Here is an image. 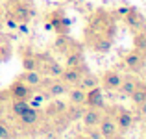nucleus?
Wrapping results in <instances>:
<instances>
[{
  "label": "nucleus",
  "mask_w": 146,
  "mask_h": 139,
  "mask_svg": "<svg viewBox=\"0 0 146 139\" xmlns=\"http://www.w3.org/2000/svg\"><path fill=\"white\" fill-rule=\"evenodd\" d=\"M117 35L115 17L107 11L100 9L91 17V22L85 30V39L94 52L106 54L113 46V39Z\"/></svg>",
  "instance_id": "1"
},
{
  "label": "nucleus",
  "mask_w": 146,
  "mask_h": 139,
  "mask_svg": "<svg viewBox=\"0 0 146 139\" xmlns=\"http://www.w3.org/2000/svg\"><path fill=\"white\" fill-rule=\"evenodd\" d=\"M48 22H50V26H52V30H56L59 35H67L68 30H70V26H72V21L65 15L63 9L52 11V13H50V21Z\"/></svg>",
  "instance_id": "2"
},
{
  "label": "nucleus",
  "mask_w": 146,
  "mask_h": 139,
  "mask_svg": "<svg viewBox=\"0 0 146 139\" xmlns=\"http://www.w3.org/2000/svg\"><path fill=\"white\" fill-rule=\"evenodd\" d=\"M122 19H124V22H126V24H128L131 30H137V32L146 30V19H144V15L141 13L137 7H129L128 13H126Z\"/></svg>",
  "instance_id": "3"
},
{
  "label": "nucleus",
  "mask_w": 146,
  "mask_h": 139,
  "mask_svg": "<svg viewBox=\"0 0 146 139\" xmlns=\"http://www.w3.org/2000/svg\"><path fill=\"white\" fill-rule=\"evenodd\" d=\"M7 93H9V96L13 100H28L30 96L33 95V89L30 86H26L22 80H15L13 84L9 86V89H7Z\"/></svg>",
  "instance_id": "4"
},
{
  "label": "nucleus",
  "mask_w": 146,
  "mask_h": 139,
  "mask_svg": "<svg viewBox=\"0 0 146 139\" xmlns=\"http://www.w3.org/2000/svg\"><path fill=\"white\" fill-rule=\"evenodd\" d=\"M100 126V136L104 139H115L118 134V128H117V122H115V119L111 117V115H102V119H100L98 122Z\"/></svg>",
  "instance_id": "5"
},
{
  "label": "nucleus",
  "mask_w": 146,
  "mask_h": 139,
  "mask_svg": "<svg viewBox=\"0 0 146 139\" xmlns=\"http://www.w3.org/2000/svg\"><path fill=\"white\" fill-rule=\"evenodd\" d=\"M85 72H89V71H87V65H82L80 69H70V67H67V69H63L59 80H61V82H65L68 87H70V86H78L80 78H82Z\"/></svg>",
  "instance_id": "6"
},
{
  "label": "nucleus",
  "mask_w": 146,
  "mask_h": 139,
  "mask_svg": "<svg viewBox=\"0 0 146 139\" xmlns=\"http://www.w3.org/2000/svg\"><path fill=\"white\" fill-rule=\"evenodd\" d=\"M144 63H146V57L141 52H137L135 48L129 50V52L124 56V65L129 69V71H141V69L144 67Z\"/></svg>",
  "instance_id": "7"
},
{
  "label": "nucleus",
  "mask_w": 146,
  "mask_h": 139,
  "mask_svg": "<svg viewBox=\"0 0 146 139\" xmlns=\"http://www.w3.org/2000/svg\"><path fill=\"white\" fill-rule=\"evenodd\" d=\"M115 122H117L118 132H128L133 126V113L129 110H118L117 117H115Z\"/></svg>",
  "instance_id": "8"
},
{
  "label": "nucleus",
  "mask_w": 146,
  "mask_h": 139,
  "mask_svg": "<svg viewBox=\"0 0 146 139\" xmlns=\"http://www.w3.org/2000/svg\"><path fill=\"white\" fill-rule=\"evenodd\" d=\"M85 106L87 108H98V110L104 108V95H102V89L98 86L85 91Z\"/></svg>",
  "instance_id": "9"
},
{
  "label": "nucleus",
  "mask_w": 146,
  "mask_h": 139,
  "mask_svg": "<svg viewBox=\"0 0 146 139\" xmlns=\"http://www.w3.org/2000/svg\"><path fill=\"white\" fill-rule=\"evenodd\" d=\"M120 82H122V74L117 71H107L104 72L102 76V87L104 89H109V91H115L120 87Z\"/></svg>",
  "instance_id": "10"
},
{
  "label": "nucleus",
  "mask_w": 146,
  "mask_h": 139,
  "mask_svg": "<svg viewBox=\"0 0 146 139\" xmlns=\"http://www.w3.org/2000/svg\"><path fill=\"white\" fill-rule=\"evenodd\" d=\"M102 115L104 113L98 110V108H85V111H83V115H82V121H83V124H85L87 128H94V126H98Z\"/></svg>",
  "instance_id": "11"
},
{
  "label": "nucleus",
  "mask_w": 146,
  "mask_h": 139,
  "mask_svg": "<svg viewBox=\"0 0 146 139\" xmlns=\"http://www.w3.org/2000/svg\"><path fill=\"white\" fill-rule=\"evenodd\" d=\"M19 80H22L26 86H30L32 89H35V87H39L41 84H43V74H41L39 71H24L21 76H19Z\"/></svg>",
  "instance_id": "12"
},
{
  "label": "nucleus",
  "mask_w": 146,
  "mask_h": 139,
  "mask_svg": "<svg viewBox=\"0 0 146 139\" xmlns=\"http://www.w3.org/2000/svg\"><path fill=\"white\" fill-rule=\"evenodd\" d=\"M48 96H52V98H59V96H63V95H67V91H68V86L65 82H61V80H50L48 82Z\"/></svg>",
  "instance_id": "13"
},
{
  "label": "nucleus",
  "mask_w": 146,
  "mask_h": 139,
  "mask_svg": "<svg viewBox=\"0 0 146 139\" xmlns=\"http://www.w3.org/2000/svg\"><path fill=\"white\" fill-rule=\"evenodd\" d=\"M39 117H41L39 108L30 106L26 111H22V113L19 115V121H21V124H24V126H32V124H35V122L39 121Z\"/></svg>",
  "instance_id": "14"
},
{
  "label": "nucleus",
  "mask_w": 146,
  "mask_h": 139,
  "mask_svg": "<svg viewBox=\"0 0 146 139\" xmlns=\"http://www.w3.org/2000/svg\"><path fill=\"white\" fill-rule=\"evenodd\" d=\"M82 65H85L82 48L68 50V52H67V67H70V69H80Z\"/></svg>",
  "instance_id": "15"
},
{
  "label": "nucleus",
  "mask_w": 146,
  "mask_h": 139,
  "mask_svg": "<svg viewBox=\"0 0 146 139\" xmlns=\"http://www.w3.org/2000/svg\"><path fill=\"white\" fill-rule=\"evenodd\" d=\"M67 95H68V102H70V104H80V106H85V91L80 89L78 86H74L72 89H68Z\"/></svg>",
  "instance_id": "16"
},
{
  "label": "nucleus",
  "mask_w": 146,
  "mask_h": 139,
  "mask_svg": "<svg viewBox=\"0 0 146 139\" xmlns=\"http://www.w3.org/2000/svg\"><path fill=\"white\" fill-rule=\"evenodd\" d=\"M83 111H85V108L80 106V104H70V106H67V110H65L67 121L68 122H74V121H78V119H82Z\"/></svg>",
  "instance_id": "17"
},
{
  "label": "nucleus",
  "mask_w": 146,
  "mask_h": 139,
  "mask_svg": "<svg viewBox=\"0 0 146 139\" xmlns=\"http://www.w3.org/2000/svg\"><path fill=\"white\" fill-rule=\"evenodd\" d=\"M98 78L94 74H91V72H85V74L80 78V82H78V87L80 89H83V91H89V89H93V87H96L98 86Z\"/></svg>",
  "instance_id": "18"
},
{
  "label": "nucleus",
  "mask_w": 146,
  "mask_h": 139,
  "mask_svg": "<svg viewBox=\"0 0 146 139\" xmlns=\"http://www.w3.org/2000/svg\"><path fill=\"white\" fill-rule=\"evenodd\" d=\"M129 96H131V102L135 104V106H141L143 102H146V84L139 82L137 87H135V91H133Z\"/></svg>",
  "instance_id": "19"
},
{
  "label": "nucleus",
  "mask_w": 146,
  "mask_h": 139,
  "mask_svg": "<svg viewBox=\"0 0 146 139\" xmlns=\"http://www.w3.org/2000/svg\"><path fill=\"white\" fill-rule=\"evenodd\" d=\"M133 48L146 57V30H141V32L135 33V37H133Z\"/></svg>",
  "instance_id": "20"
},
{
  "label": "nucleus",
  "mask_w": 146,
  "mask_h": 139,
  "mask_svg": "<svg viewBox=\"0 0 146 139\" xmlns=\"http://www.w3.org/2000/svg\"><path fill=\"white\" fill-rule=\"evenodd\" d=\"M137 84H139V80H135V78H122V82H120V87H118V91H120L122 95H128V96H129L133 91H135Z\"/></svg>",
  "instance_id": "21"
},
{
  "label": "nucleus",
  "mask_w": 146,
  "mask_h": 139,
  "mask_svg": "<svg viewBox=\"0 0 146 139\" xmlns=\"http://www.w3.org/2000/svg\"><path fill=\"white\" fill-rule=\"evenodd\" d=\"M22 67H24V71H39L37 56H33V54H24V56H22Z\"/></svg>",
  "instance_id": "22"
},
{
  "label": "nucleus",
  "mask_w": 146,
  "mask_h": 139,
  "mask_svg": "<svg viewBox=\"0 0 146 139\" xmlns=\"http://www.w3.org/2000/svg\"><path fill=\"white\" fill-rule=\"evenodd\" d=\"M65 110H67V104L61 102V100H52L46 108V113L48 115H63Z\"/></svg>",
  "instance_id": "23"
},
{
  "label": "nucleus",
  "mask_w": 146,
  "mask_h": 139,
  "mask_svg": "<svg viewBox=\"0 0 146 139\" xmlns=\"http://www.w3.org/2000/svg\"><path fill=\"white\" fill-rule=\"evenodd\" d=\"M30 108L28 100H13V104H11V111H13V115H21L22 111H26Z\"/></svg>",
  "instance_id": "24"
},
{
  "label": "nucleus",
  "mask_w": 146,
  "mask_h": 139,
  "mask_svg": "<svg viewBox=\"0 0 146 139\" xmlns=\"http://www.w3.org/2000/svg\"><path fill=\"white\" fill-rule=\"evenodd\" d=\"M44 98H48V93H41V95H39V93H33V95L28 98V104L32 108H39L41 104L44 102Z\"/></svg>",
  "instance_id": "25"
},
{
  "label": "nucleus",
  "mask_w": 146,
  "mask_h": 139,
  "mask_svg": "<svg viewBox=\"0 0 146 139\" xmlns=\"http://www.w3.org/2000/svg\"><path fill=\"white\" fill-rule=\"evenodd\" d=\"M11 56V48L9 46H0V63L2 61H7Z\"/></svg>",
  "instance_id": "26"
},
{
  "label": "nucleus",
  "mask_w": 146,
  "mask_h": 139,
  "mask_svg": "<svg viewBox=\"0 0 146 139\" xmlns=\"http://www.w3.org/2000/svg\"><path fill=\"white\" fill-rule=\"evenodd\" d=\"M6 24H7L9 30H17V26H19V22L15 21V17L9 13V11H7V17H6Z\"/></svg>",
  "instance_id": "27"
},
{
  "label": "nucleus",
  "mask_w": 146,
  "mask_h": 139,
  "mask_svg": "<svg viewBox=\"0 0 146 139\" xmlns=\"http://www.w3.org/2000/svg\"><path fill=\"white\" fill-rule=\"evenodd\" d=\"M9 126H7L6 124V122H2V121H0V139H7V137H9Z\"/></svg>",
  "instance_id": "28"
},
{
  "label": "nucleus",
  "mask_w": 146,
  "mask_h": 139,
  "mask_svg": "<svg viewBox=\"0 0 146 139\" xmlns=\"http://www.w3.org/2000/svg\"><path fill=\"white\" fill-rule=\"evenodd\" d=\"M17 30L22 33V35H24V33H28V32H30V28H28V22H19Z\"/></svg>",
  "instance_id": "29"
},
{
  "label": "nucleus",
  "mask_w": 146,
  "mask_h": 139,
  "mask_svg": "<svg viewBox=\"0 0 146 139\" xmlns=\"http://www.w3.org/2000/svg\"><path fill=\"white\" fill-rule=\"evenodd\" d=\"M128 9H129V7L122 6V7H118V9H115V15H118V17H124V15L128 13Z\"/></svg>",
  "instance_id": "30"
},
{
  "label": "nucleus",
  "mask_w": 146,
  "mask_h": 139,
  "mask_svg": "<svg viewBox=\"0 0 146 139\" xmlns=\"http://www.w3.org/2000/svg\"><path fill=\"white\" fill-rule=\"evenodd\" d=\"M137 108H139V115H141V117H144V119H146V102H143L141 106H137Z\"/></svg>",
  "instance_id": "31"
},
{
  "label": "nucleus",
  "mask_w": 146,
  "mask_h": 139,
  "mask_svg": "<svg viewBox=\"0 0 146 139\" xmlns=\"http://www.w3.org/2000/svg\"><path fill=\"white\" fill-rule=\"evenodd\" d=\"M87 137H89V139H100L102 136H100V132H93L91 136H87Z\"/></svg>",
  "instance_id": "32"
},
{
  "label": "nucleus",
  "mask_w": 146,
  "mask_h": 139,
  "mask_svg": "<svg viewBox=\"0 0 146 139\" xmlns=\"http://www.w3.org/2000/svg\"><path fill=\"white\" fill-rule=\"evenodd\" d=\"M2 115H4V106L0 104V119H2Z\"/></svg>",
  "instance_id": "33"
},
{
  "label": "nucleus",
  "mask_w": 146,
  "mask_h": 139,
  "mask_svg": "<svg viewBox=\"0 0 146 139\" xmlns=\"http://www.w3.org/2000/svg\"><path fill=\"white\" fill-rule=\"evenodd\" d=\"M78 139H89V137H87V136H82V137H78Z\"/></svg>",
  "instance_id": "34"
},
{
  "label": "nucleus",
  "mask_w": 146,
  "mask_h": 139,
  "mask_svg": "<svg viewBox=\"0 0 146 139\" xmlns=\"http://www.w3.org/2000/svg\"><path fill=\"white\" fill-rule=\"evenodd\" d=\"M0 17H2V7H0Z\"/></svg>",
  "instance_id": "35"
}]
</instances>
